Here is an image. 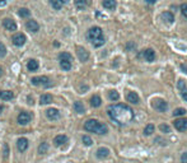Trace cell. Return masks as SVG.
Instances as JSON below:
<instances>
[{
  "label": "cell",
  "mask_w": 187,
  "mask_h": 163,
  "mask_svg": "<svg viewBox=\"0 0 187 163\" xmlns=\"http://www.w3.org/2000/svg\"><path fill=\"white\" fill-rule=\"evenodd\" d=\"M108 116L113 120L117 125H127L134 120V111L124 103H117V105H111L107 108Z\"/></svg>",
  "instance_id": "6da1fadb"
},
{
  "label": "cell",
  "mask_w": 187,
  "mask_h": 163,
  "mask_svg": "<svg viewBox=\"0 0 187 163\" xmlns=\"http://www.w3.org/2000/svg\"><path fill=\"white\" fill-rule=\"evenodd\" d=\"M84 130H87L89 133L98 134V135H104V134L108 133V127H107L106 124L99 122L98 120L90 119V120H87V121H85V124H84Z\"/></svg>",
  "instance_id": "7a4b0ae2"
},
{
  "label": "cell",
  "mask_w": 187,
  "mask_h": 163,
  "mask_svg": "<svg viewBox=\"0 0 187 163\" xmlns=\"http://www.w3.org/2000/svg\"><path fill=\"white\" fill-rule=\"evenodd\" d=\"M88 40L92 42V45L94 47H101L104 45V37H103V31L101 27H92L89 28V31L87 33Z\"/></svg>",
  "instance_id": "3957f363"
},
{
  "label": "cell",
  "mask_w": 187,
  "mask_h": 163,
  "mask_svg": "<svg viewBox=\"0 0 187 163\" xmlns=\"http://www.w3.org/2000/svg\"><path fill=\"white\" fill-rule=\"evenodd\" d=\"M152 106H153L154 110L159 111V112H164V111H167V108H168L167 102H165L164 100H162V98H154L153 102H152Z\"/></svg>",
  "instance_id": "277c9868"
},
{
  "label": "cell",
  "mask_w": 187,
  "mask_h": 163,
  "mask_svg": "<svg viewBox=\"0 0 187 163\" xmlns=\"http://www.w3.org/2000/svg\"><path fill=\"white\" fill-rule=\"evenodd\" d=\"M31 83L33 84V86H45V87H50L51 86V83H50V79L47 76L42 75V76H34L31 79Z\"/></svg>",
  "instance_id": "5b68a950"
},
{
  "label": "cell",
  "mask_w": 187,
  "mask_h": 163,
  "mask_svg": "<svg viewBox=\"0 0 187 163\" xmlns=\"http://www.w3.org/2000/svg\"><path fill=\"white\" fill-rule=\"evenodd\" d=\"M17 120H18L19 125H27V124H30V121L32 120V113L28 112V111H22L18 115Z\"/></svg>",
  "instance_id": "8992f818"
},
{
  "label": "cell",
  "mask_w": 187,
  "mask_h": 163,
  "mask_svg": "<svg viewBox=\"0 0 187 163\" xmlns=\"http://www.w3.org/2000/svg\"><path fill=\"white\" fill-rule=\"evenodd\" d=\"M26 36L23 33H17V34H14V36L12 37V42H13V45L14 46H17V47H20V46H23L26 44Z\"/></svg>",
  "instance_id": "52a82bcc"
},
{
  "label": "cell",
  "mask_w": 187,
  "mask_h": 163,
  "mask_svg": "<svg viewBox=\"0 0 187 163\" xmlns=\"http://www.w3.org/2000/svg\"><path fill=\"white\" fill-rule=\"evenodd\" d=\"M76 55H78V59L80 60L82 62L88 61V59H89V52L85 50L84 47H80V46L76 47Z\"/></svg>",
  "instance_id": "ba28073f"
},
{
  "label": "cell",
  "mask_w": 187,
  "mask_h": 163,
  "mask_svg": "<svg viewBox=\"0 0 187 163\" xmlns=\"http://www.w3.org/2000/svg\"><path fill=\"white\" fill-rule=\"evenodd\" d=\"M3 27L5 28L6 31H10V32L17 31V23L14 22L13 19H10V18H5L3 20Z\"/></svg>",
  "instance_id": "9c48e42d"
},
{
  "label": "cell",
  "mask_w": 187,
  "mask_h": 163,
  "mask_svg": "<svg viewBox=\"0 0 187 163\" xmlns=\"http://www.w3.org/2000/svg\"><path fill=\"white\" fill-rule=\"evenodd\" d=\"M175 127H176V130L178 131H186L187 130V119L182 117V119H178L176 120V121L173 122Z\"/></svg>",
  "instance_id": "30bf717a"
},
{
  "label": "cell",
  "mask_w": 187,
  "mask_h": 163,
  "mask_svg": "<svg viewBox=\"0 0 187 163\" xmlns=\"http://www.w3.org/2000/svg\"><path fill=\"white\" fill-rule=\"evenodd\" d=\"M26 28H27V31L36 33V32H38V30H40V24L36 22L34 19H30V20H27L26 22Z\"/></svg>",
  "instance_id": "8fae6325"
},
{
  "label": "cell",
  "mask_w": 187,
  "mask_h": 163,
  "mask_svg": "<svg viewBox=\"0 0 187 163\" xmlns=\"http://www.w3.org/2000/svg\"><path fill=\"white\" fill-rule=\"evenodd\" d=\"M177 88H178L179 92H181L182 98L187 102V87H186V82L183 79H179L178 83H177Z\"/></svg>",
  "instance_id": "7c38bea8"
},
{
  "label": "cell",
  "mask_w": 187,
  "mask_h": 163,
  "mask_svg": "<svg viewBox=\"0 0 187 163\" xmlns=\"http://www.w3.org/2000/svg\"><path fill=\"white\" fill-rule=\"evenodd\" d=\"M126 101L132 103V105H138L140 102V98L135 92H129V93L126 94Z\"/></svg>",
  "instance_id": "4fadbf2b"
},
{
  "label": "cell",
  "mask_w": 187,
  "mask_h": 163,
  "mask_svg": "<svg viewBox=\"0 0 187 163\" xmlns=\"http://www.w3.org/2000/svg\"><path fill=\"white\" fill-rule=\"evenodd\" d=\"M143 56H144V59H145L146 61L152 62L155 59V52H154V50H152V48H146V50L143 51Z\"/></svg>",
  "instance_id": "5bb4252c"
},
{
  "label": "cell",
  "mask_w": 187,
  "mask_h": 163,
  "mask_svg": "<svg viewBox=\"0 0 187 163\" xmlns=\"http://www.w3.org/2000/svg\"><path fill=\"white\" fill-rule=\"evenodd\" d=\"M46 116L50 120H57V119H60V112L57 108H48L46 111Z\"/></svg>",
  "instance_id": "9a60e30c"
},
{
  "label": "cell",
  "mask_w": 187,
  "mask_h": 163,
  "mask_svg": "<svg viewBox=\"0 0 187 163\" xmlns=\"http://www.w3.org/2000/svg\"><path fill=\"white\" fill-rule=\"evenodd\" d=\"M17 147L19 152H26L28 148V140L26 138H19L17 141Z\"/></svg>",
  "instance_id": "2e32d148"
},
{
  "label": "cell",
  "mask_w": 187,
  "mask_h": 163,
  "mask_svg": "<svg viewBox=\"0 0 187 163\" xmlns=\"http://www.w3.org/2000/svg\"><path fill=\"white\" fill-rule=\"evenodd\" d=\"M96 155L99 159H104L110 155V149L108 148H98L97 152H96Z\"/></svg>",
  "instance_id": "e0dca14e"
},
{
  "label": "cell",
  "mask_w": 187,
  "mask_h": 163,
  "mask_svg": "<svg viewBox=\"0 0 187 163\" xmlns=\"http://www.w3.org/2000/svg\"><path fill=\"white\" fill-rule=\"evenodd\" d=\"M68 143V136L66 135H62V134H60V135H56L55 139H54V144L56 147H61L62 144Z\"/></svg>",
  "instance_id": "ac0fdd59"
},
{
  "label": "cell",
  "mask_w": 187,
  "mask_h": 163,
  "mask_svg": "<svg viewBox=\"0 0 187 163\" xmlns=\"http://www.w3.org/2000/svg\"><path fill=\"white\" fill-rule=\"evenodd\" d=\"M102 5H103V8H106V9L113 10V9H116L117 2H116V0H103V2H102Z\"/></svg>",
  "instance_id": "d6986e66"
},
{
  "label": "cell",
  "mask_w": 187,
  "mask_h": 163,
  "mask_svg": "<svg viewBox=\"0 0 187 163\" xmlns=\"http://www.w3.org/2000/svg\"><path fill=\"white\" fill-rule=\"evenodd\" d=\"M14 98V93L12 90H2L0 92V100L3 101H10Z\"/></svg>",
  "instance_id": "ffe728a7"
},
{
  "label": "cell",
  "mask_w": 187,
  "mask_h": 163,
  "mask_svg": "<svg viewBox=\"0 0 187 163\" xmlns=\"http://www.w3.org/2000/svg\"><path fill=\"white\" fill-rule=\"evenodd\" d=\"M162 19L164 20L165 23H173L175 22V16L172 14L171 12H164L163 14H162Z\"/></svg>",
  "instance_id": "44dd1931"
},
{
  "label": "cell",
  "mask_w": 187,
  "mask_h": 163,
  "mask_svg": "<svg viewBox=\"0 0 187 163\" xmlns=\"http://www.w3.org/2000/svg\"><path fill=\"white\" fill-rule=\"evenodd\" d=\"M27 69L30 70V72H36V70L38 69V61L34 60V59L30 60L27 62Z\"/></svg>",
  "instance_id": "7402d4cb"
},
{
  "label": "cell",
  "mask_w": 187,
  "mask_h": 163,
  "mask_svg": "<svg viewBox=\"0 0 187 163\" xmlns=\"http://www.w3.org/2000/svg\"><path fill=\"white\" fill-rule=\"evenodd\" d=\"M101 105H102V100H101V97L98 94H94L90 98V106L92 107H99Z\"/></svg>",
  "instance_id": "603a6c76"
},
{
  "label": "cell",
  "mask_w": 187,
  "mask_h": 163,
  "mask_svg": "<svg viewBox=\"0 0 187 163\" xmlns=\"http://www.w3.org/2000/svg\"><path fill=\"white\" fill-rule=\"evenodd\" d=\"M74 4H75V6H76V9L83 10V9L87 8L88 0H74Z\"/></svg>",
  "instance_id": "cb8c5ba5"
},
{
  "label": "cell",
  "mask_w": 187,
  "mask_h": 163,
  "mask_svg": "<svg viewBox=\"0 0 187 163\" xmlns=\"http://www.w3.org/2000/svg\"><path fill=\"white\" fill-rule=\"evenodd\" d=\"M52 102V96L51 94H42L40 97V103L41 105H50Z\"/></svg>",
  "instance_id": "d4e9b609"
},
{
  "label": "cell",
  "mask_w": 187,
  "mask_h": 163,
  "mask_svg": "<svg viewBox=\"0 0 187 163\" xmlns=\"http://www.w3.org/2000/svg\"><path fill=\"white\" fill-rule=\"evenodd\" d=\"M74 111L78 112V113H84L85 112V107H84L83 102H80V101L74 102Z\"/></svg>",
  "instance_id": "484cf974"
},
{
  "label": "cell",
  "mask_w": 187,
  "mask_h": 163,
  "mask_svg": "<svg viewBox=\"0 0 187 163\" xmlns=\"http://www.w3.org/2000/svg\"><path fill=\"white\" fill-rule=\"evenodd\" d=\"M60 68L62 70H65V72H69L71 69V61L69 60H60Z\"/></svg>",
  "instance_id": "4316f807"
},
{
  "label": "cell",
  "mask_w": 187,
  "mask_h": 163,
  "mask_svg": "<svg viewBox=\"0 0 187 163\" xmlns=\"http://www.w3.org/2000/svg\"><path fill=\"white\" fill-rule=\"evenodd\" d=\"M18 14H19V17H22V18H28L31 16V10L27 9V8H20Z\"/></svg>",
  "instance_id": "83f0119b"
},
{
  "label": "cell",
  "mask_w": 187,
  "mask_h": 163,
  "mask_svg": "<svg viewBox=\"0 0 187 163\" xmlns=\"http://www.w3.org/2000/svg\"><path fill=\"white\" fill-rule=\"evenodd\" d=\"M50 4H51V6L56 10H60L62 8V3L60 0H50Z\"/></svg>",
  "instance_id": "f1b7e54d"
},
{
  "label": "cell",
  "mask_w": 187,
  "mask_h": 163,
  "mask_svg": "<svg viewBox=\"0 0 187 163\" xmlns=\"http://www.w3.org/2000/svg\"><path fill=\"white\" fill-rule=\"evenodd\" d=\"M154 133V125L153 124H149L145 126V129H144V135H152V134Z\"/></svg>",
  "instance_id": "f546056e"
},
{
  "label": "cell",
  "mask_w": 187,
  "mask_h": 163,
  "mask_svg": "<svg viewBox=\"0 0 187 163\" xmlns=\"http://www.w3.org/2000/svg\"><path fill=\"white\" fill-rule=\"evenodd\" d=\"M108 98L111 101H118V98H120V94H118V92H116V90H110L108 92Z\"/></svg>",
  "instance_id": "4dcf8cb0"
},
{
  "label": "cell",
  "mask_w": 187,
  "mask_h": 163,
  "mask_svg": "<svg viewBox=\"0 0 187 163\" xmlns=\"http://www.w3.org/2000/svg\"><path fill=\"white\" fill-rule=\"evenodd\" d=\"M59 60H69V61H73V56H71L69 52H60L59 54Z\"/></svg>",
  "instance_id": "1f68e13d"
},
{
  "label": "cell",
  "mask_w": 187,
  "mask_h": 163,
  "mask_svg": "<svg viewBox=\"0 0 187 163\" xmlns=\"http://www.w3.org/2000/svg\"><path fill=\"white\" fill-rule=\"evenodd\" d=\"M82 141L84 143V145H87V147H89V145H92V144H93V140H92V138H90V136H88V135H83V136H82Z\"/></svg>",
  "instance_id": "d6a6232c"
},
{
  "label": "cell",
  "mask_w": 187,
  "mask_h": 163,
  "mask_svg": "<svg viewBox=\"0 0 187 163\" xmlns=\"http://www.w3.org/2000/svg\"><path fill=\"white\" fill-rule=\"evenodd\" d=\"M48 151V144L47 143H42V144H40V147H38V153H46Z\"/></svg>",
  "instance_id": "836d02e7"
},
{
  "label": "cell",
  "mask_w": 187,
  "mask_h": 163,
  "mask_svg": "<svg viewBox=\"0 0 187 163\" xmlns=\"http://www.w3.org/2000/svg\"><path fill=\"white\" fill-rule=\"evenodd\" d=\"M159 130L162 133H164V134H169L171 133V127L168 125H165V124H162V125H159Z\"/></svg>",
  "instance_id": "e575fe53"
},
{
  "label": "cell",
  "mask_w": 187,
  "mask_h": 163,
  "mask_svg": "<svg viewBox=\"0 0 187 163\" xmlns=\"http://www.w3.org/2000/svg\"><path fill=\"white\" fill-rule=\"evenodd\" d=\"M185 113H186V110H185V108H182V107H181V108H176V110L173 111V116H176V117H177V116H183Z\"/></svg>",
  "instance_id": "d590c367"
},
{
  "label": "cell",
  "mask_w": 187,
  "mask_h": 163,
  "mask_svg": "<svg viewBox=\"0 0 187 163\" xmlns=\"http://www.w3.org/2000/svg\"><path fill=\"white\" fill-rule=\"evenodd\" d=\"M5 55H6V47L3 42L0 41V58H4Z\"/></svg>",
  "instance_id": "8d00e7d4"
},
{
  "label": "cell",
  "mask_w": 187,
  "mask_h": 163,
  "mask_svg": "<svg viewBox=\"0 0 187 163\" xmlns=\"http://www.w3.org/2000/svg\"><path fill=\"white\" fill-rule=\"evenodd\" d=\"M9 157V145L8 144H4V158H8Z\"/></svg>",
  "instance_id": "74e56055"
},
{
  "label": "cell",
  "mask_w": 187,
  "mask_h": 163,
  "mask_svg": "<svg viewBox=\"0 0 187 163\" xmlns=\"http://www.w3.org/2000/svg\"><path fill=\"white\" fill-rule=\"evenodd\" d=\"M181 12H182V14L187 18V4H182L181 5Z\"/></svg>",
  "instance_id": "f35d334b"
},
{
  "label": "cell",
  "mask_w": 187,
  "mask_h": 163,
  "mask_svg": "<svg viewBox=\"0 0 187 163\" xmlns=\"http://www.w3.org/2000/svg\"><path fill=\"white\" fill-rule=\"evenodd\" d=\"M181 163H187V152H185L181 155Z\"/></svg>",
  "instance_id": "ab89813d"
},
{
  "label": "cell",
  "mask_w": 187,
  "mask_h": 163,
  "mask_svg": "<svg viewBox=\"0 0 187 163\" xmlns=\"http://www.w3.org/2000/svg\"><path fill=\"white\" fill-rule=\"evenodd\" d=\"M27 101H28V103H30V105H33V103H34L33 97H31V96H28V97H27Z\"/></svg>",
  "instance_id": "60d3db41"
},
{
  "label": "cell",
  "mask_w": 187,
  "mask_h": 163,
  "mask_svg": "<svg viewBox=\"0 0 187 163\" xmlns=\"http://www.w3.org/2000/svg\"><path fill=\"white\" fill-rule=\"evenodd\" d=\"M145 2H146L148 4H155V3H157V0H145Z\"/></svg>",
  "instance_id": "b9f144b4"
},
{
  "label": "cell",
  "mask_w": 187,
  "mask_h": 163,
  "mask_svg": "<svg viewBox=\"0 0 187 163\" xmlns=\"http://www.w3.org/2000/svg\"><path fill=\"white\" fill-rule=\"evenodd\" d=\"M60 2L62 3V5H65V4H68V3L70 2V0H60Z\"/></svg>",
  "instance_id": "7bdbcfd3"
},
{
  "label": "cell",
  "mask_w": 187,
  "mask_h": 163,
  "mask_svg": "<svg viewBox=\"0 0 187 163\" xmlns=\"http://www.w3.org/2000/svg\"><path fill=\"white\" fill-rule=\"evenodd\" d=\"M181 68L183 69V72H185V73H187V66H186V65H181Z\"/></svg>",
  "instance_id": "ee69618b"
},
{
  "label": "cell",
  "mask_w": 187,
  "mask_h": 163,
  "mask_svg": "<svg viewBox=\"0 0 187 163\" xmlns=\"http://www.w3.org/2000/svg\"><path fill=\"white\" fill-rule=\"evenodd\" d=\"M3 111H4V106H3V105H0V113H2Z\"/></svg>",
  "instance_id": "f6af8a7d"
},
{
  "label": "cell",
  "mask_w": 187,
  "mask_h": 163,
  "mask_svg": "<svg viewBox=\"0 0 187 163\" xmlns=\"http://www.w3.org/2000/svg\"><path fill=\"white\" fill-rule=\"evenodd\" d=\"M2 75H3V68L0 66V76H2Z\"/></svg>",
  "instance_id": "bcb514c9"
}]
</instances>
